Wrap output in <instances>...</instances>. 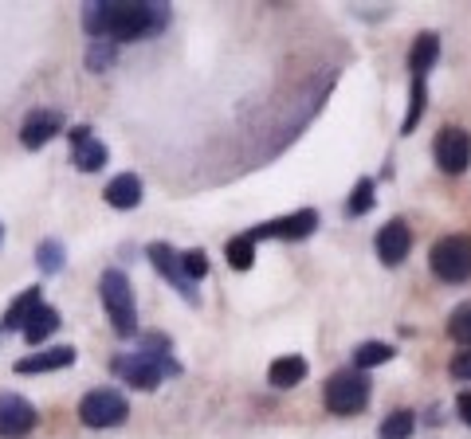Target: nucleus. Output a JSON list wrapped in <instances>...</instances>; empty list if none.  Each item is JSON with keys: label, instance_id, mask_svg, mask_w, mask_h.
I'll list each match as a JSON object with an SVG mask.
<instances>
[{"label": "nucleus", "instance_id": "nucleus-1", "mask_svg": "<svg viewBox=\"0 0 471 439\" xmlns=\"http://www.w3.org/2000/svg\"><path fill=\"white\" fill-rule=\"evenodd\" d=\"M83 24L95 39H106V44L150 39L169 24V8L157 4V0H150V4H142V0H111V4H103V0H95V4H87Z\"/></svg>", "mask_w": 471, "mask_h": 439}, {"label": "nucleus", "instance_id": "nucleus-2", "mask_svg": "<svg viewBox=\"0 0 471 439\" xmlns=\"http://www.w3.org/2000/svg\"><path fill=\"white\" fill-rule=\"evenodd\" d=\"M98 294H103V306L111 314V326L122 337L137 334V306H134V286L122 271H103L98 278Z\"/></svg>", "mask_w": 471, "mask_h": 439}, {"label": "nucleus", "instance_id": "nucleus-3", "mask_svg": "<svg viewBox=\"0 0 471 439\" xmlns=\"http://www.w3.org/2000/svg\"><path fill=\"white\" fill-rule=\"evenodd\" d=\"M428 267L440 283H467L471 278V236H444L432 244Z\"/></svg>", "mask_w": 471, "mask_h": 439}, {"label": "nucleus", "instance_id": "nucleus-4", "mask_svg": "<svg viewBox=\"0 0 471 439\" xmlns=\"http://www.w3.org/2000/svg\"><path fill=\"white\" fill-rule=\"evenodd\" d=\"M322 401H326V412H334V416H358L361 408L369 404L366 373H358V369H342V373H334L326 381V388H322Z\"/></svg>", "mask_w": 471, "mask_h": 439}, {"label": "nucleus", "instance_id": "nucleus-5", "mask_svg": "<svg viewBox=\"0 0 471 439\" xmlns=\"http://www.w3.org/2000/svg\"><path fill=\"white\" fill-rule=\"evenodd\" d=\"M126 412H130V404L118 388H95L78 401V420L87 427H118L126 420Z\"/></svg>", "mask_w": 471, "mask_h": 439}, {"label": "nucleus", "instance_id": "nucleus-6", "mask_svg": "<svg viewBox=\"0 0 471 439\" xmlns=\"http://www.w3.org/2000/svg\"><path fill=\"white\" fill-rule=\"evenodd\" d=\"M111 369L118 377H122L130 388H142V393H153L157 385L165 381V377H173V373H181L177 365H161V361H153V357H145V353H126V357H114Z\"/></svg>", "mask_w": 471, "mask_h": 439}, {"label": "nucleus", "instance_id": "nucleus-7", "mask_svg": "<svg viewBox=\"0 0 471 439\" xmlns=\"http://www.w3.org/2000/svg\"><path fill=\"white\" fill-rule=\"evenodd\" d=\"M432 157H436V165L444 169L448 177H459L467 173L471 165V134L459 126H444L436 134V142H432Z\"/></svg>", "mask_w": 471, "mask_h": 439}, {"label": "nucleus", "instance_id": "nucleus-8", "mask_svg": "<svg viewBox=\"0 0 471 439\" xmlns=\"http://www.w3.org/2000/svg\"><path fill=\"white\" fill-rule=\"evenodd\" d=\"M36 427V408L16 393H0V439H24Z\"/></svg>", "mask_w": 471, "mask_h": 439}, {"label": "nucleus", "instance_id": "nucleus-9", "mask_svg": "<svg viewBox=\"0 0 471 439\" xmlns=\"http://www.w3.org/2000/svg\"><path fill=\"white\" fill-rule=\"evenodd\" d=\"M145 255H150V263L157 267V271H161V278L173 286L177 294L185 298V302H196V286L189 283V278H185V271H181V255H177L169 244H150V247H145Z\"/></svg>", "mask_w": 471, "mask_h": 439}, {"label": "nucleus", "instance_id": "nucleus-10", "mask_svg": "<svg viewBox=\"0 0 471 439\" xmlns=\"http://www.w3.org/2000/svg\"><path fill=\"white\" fill-rule=\"evenodd\" d=\"M314 228H318V212H314V208H302V212L279 216V220H271V224H260L248 236L252 239H307Z\"/></svg>", "mask_w": 471, "mask_h": 439}, {"label": "nucleus", "instance_id": "nucleus-11", "mask_svg": "<svg viewBox=\"0 0 471 439\" xmlns=\"http://www.w3.org/2000/svg\"><path fill=\"white\" fill-rule=\"evenodd\" d=\"M373 247H377V259L385 267H401L412 252V232L405 220H392V224H385L377 232V239H373Z\"/></svg>", "mask_w": 471, "mask_h": 439}, {"label": "nucleus", "instance_id": "nucleus-12", "mask_svg": "<svg viewBox=\"0 0 471 439\" xmlns=\"http://www.w3.org/2000/svg\"><path fill=\"white\" fill-rule=\"evenodd\" d=\"M59 129H63V118H59L55 110H32V114L24 118V126H20V142L28 149H39L52 142Z\"/></svg>", "mask_w": 471, "mask_h": 439}, {"label": "nucleus", "instance_id": "nucleus-13", "mask_svg": "<svg viewBox=\"0 0 471 439\" xmlns=\"http://www.w3.org/2000/svg\"><path fill=\"white\" fill-rule=\"evenodd\" d=\"M71 145H75V169H83V173H98V169L106 165V157H111L106 145L91 134V126H75Z\"/></svg>", "mask_w": 471, "mask_h": 439}, {"label": "nucleus", "instance_id": "nucleus-14", "mask_svg": "<svg viewBox=\"0 0 471 439\" xmlns=\"http://www.w3.org/2000/svg\"><path fill=\"white\" fill-rule=\"evenodd\" d=\"M75 361L71 345H55V349H39V353H28L16 361V373H52V369H67Z\"/></svg>", "mask_w": 471, "mask_h": 439}, {"label": "nucleus", "instance_id": "nucleus-15", "mask_svg": "<svg viewBox=\"0 0 471 439\" xmlns=\"http://www.w3.org/2000/svg\"><path fill=\"white\" fill-rule=\"evenodd\" d=\"M106 204L111 208H122V212H130V208L142 204V177L137 173H118L111 185H106Z\"/></svg>", "mask_w": 471, "mask_h": 439}, {"label": "nucleus", "instance_id": "nucleus-16", "mask_svg": "<svg viewBox=\"0 0 471 439\" xmlns=\"http://www.w3.org/2000/svg\"><path fill=\"white\" fill-rule=\"evenodd\" d=\"M440 59V36L436 32H425V36H417V44L409 47V71L412 79H425L428 75V67Z\"/></svg>", "mask_w": 471, "mask_h": 439}, {"label": "nucleus", "instance_id": "nucleus-17", "mask_svg": "<svg viewBox=\"0 0 471 439\" xmlns=\"http://www.w3.org/2000/svg\"><path fill=\"white\" fill-rule=\"evenodd\" d=\"M39 306H44V298H39V286H28V291L20 294L12 306H8V314H4V322H0V326H4L8 334H12V329H24L28 318H32Z\"/></svg>", "mask_w": 471, "mask_h": 439}, {"label": "nucleus", "instance_id": "nucleus-18", "mask_svg": "<svg viewBox=\"0 0 471 439\" xmlns=\"http://www.w3.org/2000/svg\"><path fill=\"white\" fill-rule=\"evenodd\" d=\"M302 377H307V361H302V357H275L268 369V381L275 388H294Z\"/></svg>", "mask_w": 471, "mask_h": 439}, {"label": "nucleus", "instance_id": "nucleus-19", "mask_svg": "<svg viewBox=\"0 0 471 439\" xmlns=\"http://www.w3.org/2000/svg\"><path fill=\"white\" fill-rule=\"evenodd\" d=\"M55 329H59V311H55V306H39V311L28 318L24 337H28V345H39V342H47Z\"/></svg>", "mask_w": 471, "mask_h": 439}, {"label": "nucleus", "instance_id": "nucleus-20", "mask_svg": "<svg viewBox=\"0 0 471 439\" xmlns=\"http://www.w3.org/2000/svg\"><path fill=\"white\" fill-rule=\"evenodd\" d=\"M392 349L389 342H361L358 349H353V365H358V373H366V369H377V365H385L392 361Z\"/></svg>", "mask_w": 471, "mask_h": 439}, {"label": "nucleus", "instance_id": "nucleus-21", "mask_svg": "<svg viewBox=\"0 0 471 439\" xmlns=\"http://www.w3.org/2000/svg\"><path fill=\"white\" fill-rule=\"evenodd\" d=\"M63 263H67V255H63V244H59V239H44V244L36 247V267L44 275H59Z\"/></svg>", "mask_w": 471, "mask_h": 439}, {"label": "nucleus", "instance_id": "nucleus-22", "mask_svg": "<svg viewBox=\"0 0 471 439\" xmlns=\"http://www.w3.org/2000/svg\"><path fill=\"white\" fill-rule=\"evenodd\" d=\"M134 353H145V357H153V361H161V365H177L173 361V345H169V337L165 334H142V342H137ZM181 369V365H177Z\"/></svg>", "mask_w": 471, "mask_h": 439}, {"label": "nucleus", "instance_id": "nucleus-23", "mask_svg": "<svg viewBox=\"0 0 471 439\" xmlns=\"http://www.w3.org/2000/svg\"><path fill=\"white\" fill-rule=\"evenodd\" d=\"M412 427H417V416H412L409 408H401V412H392V416H385V420H381L377 435L381 439H409Z\"/></svg>", "mask_w": 471, "mask_h": 439}, {"label": "nucleus", "instance_id": "nucleus-24", "mask_svg": "<svg viewBox=\"0 0 471 439\" xmlns=\"http://www.w3.org/2000/svg\"><path fill=\"white\" fill-rule=\"evenodd\" d=\"M425 106H428L425 79H412V91H409V114H405V122H401V134H412V129H417L420 114H425Z\"/></svg>", "mask_w": 471, "mask_h": 439}, {"label": "nucleus", "instance_id": "nucleus-25", "mask_svg": "<svg viewBox=\"0 0 471 439\" xmlns=\"http://www.w3.org/2000/svg\"><path fill=\"white\" fill-rule=\"evenodd\" d=\"M224 255H228V267H232V271H248V267L255 263V239H252V236H236Z\"/></svg>", "mask_w": 471, "mask_h": 439}, {"label": "nucleus", "instance_id": "nucleus-26", "mask_svg": "<svg viewBox=\"0 0 471 439\" xmlns=\"http://www.w3.org/2000/svg\"><path fill=\"white\" fill-rule=\"evenodd\" d=\"M448 334H451V342H459V345H471V302L464 306H456L448 318Z\"/></svg>", "mask_w": 471, "mask_h": 439}, {"label": "nucleus", "instance_id": "nucleus-27", "mask_svg": "<svg viewBox=\"0 0 471 439\" xmlns=\"http://www.w3.org/2000/svg\"><path fill=\"white\" fill-rule=\"evenodd\" d=\"M369 208H373V177H361V181L353 185L350 201H346V212L350 216H366Z\"/></svg>", "mask_w": 471, "mask_h": 439}, {"label": "nucleus", "instance_id": "nucleus-28", "mask_svg": "<svg viewBox=\"0 0 471 439\" xmlns=\"http://www.w3.org/2000/svg\"><path fill=\"white\" fill-rule=\"evenodd\" d=\"M111 63H114V44H106V39H95L91 52H87V67H91V71H106Z\"/></svg>", "mask_w": 471, "mask_h": 439}, {"label": "nucleus", "instance_id": "nucleus-29", "mask_svg": "<svg viewBox=\"0 0 471 439\" xmlns=\"http://www.w3.org/2000/svg\"><path fill=\"white\" fill-rule=\"evenodd\" d=\"M181 271H185V278H189V283L204 278V275H209V255H204V252H185L181 255Z\"/></svg>", "mask_w": 471, "mask_h": 439}, {"label": "nucleus", "instance_id": "nucleus-30", "mask_svg": "<svg viewBox=\"0 0 471 439\" xmlns=\"http://www.w3.org/2000/svg\"><path fill=\"white\" fill-rule=\"evenodd\" d=\"M451 377H456V381H471V349L451 357Z\"/></svg>", "mask_w": 471, "mask_h": 439}, {"label": "nucleus", "instance_id": "nucleus-31", "mask_svg": "<svg viewBox=\"0 0 471 439\" xmlns=\"http://www.w3.org/2000/svg\"><path fill=\"white\" fill-rule=\"evenodd\" d=\"M456 412H459V420H464L471 427V393H459V401H456Z\"/></svg>", "mask_w": 471, "mask_h": 439}, {"label": "nucleus", "instance_id": "nucleus-32", "mask_svg": "<svg viewBox=\"0 0 471 439\" xmlns=\"http://www.w3.org/2000/svg\"><path fill=\"white\" fill-rule=\"evenodd\" d=\"M0 239H4V228H0Z\"/></svg>", "mask_w": 471, "mask_h": 439}]
</instances>
